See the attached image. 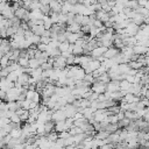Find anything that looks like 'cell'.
<instances>
[{"mask_svg":"<svg viewBox=\"0 0 149 149\" xmlns=\"http://www.w3.org/2000/svg\"><path fill=\"white\" fill-rule=\"evenodd\" d=\"M12 87H14V83L7 80L6 78H0V90H1V91L7 92V91H8L9 88H12Z\"/></svg>","mask_w":149,"mask_h":149,"instance_id":"1","label":"cell"},{"mask_svg":"<svg viewBox=\"0 0 149 149\" xmlns=\"http://www.w3.org/2000/svg\"><path fill=\"white\" fill-rule=\"evenodd\" d=\"M9 135H10L12 139L17 140V139L22 135V129H21V128H15V129H13V130L9 133Z\"/></svg>","mask_w":149,"mask_h":149,"instance_id":"2","label":"cell"},{"mask_svg":"<svg viewBox=\"0 0 149 149\" xmlns=\"http://www.w3.org/2000/svg\"><path fill=\"white\" fill-rule=\"evenodd\" d=\"M9 63H10V59H9V57H8L7 55H3V56L0 58V66H1L2 69L7 68Z\"/></svg>","mask_w":149,"mask_h":149,"instance_id":"3","label":"cell"},{"mask_svg":"<svg viewBox=\"0 0 149 149\" xmlns=\"http://www.w3.org/2000/svg\"><path fill=\"white\" fill-rule=\"evenodd\" d=\"M16 63L19 64V66H21V68L26 69V68H28V65H29V59H28V58H26V57H20V58H19V61H17Z\"/></svg>","mask_w":149,"mask_h":149,"instance_id":"4","label":"cell"},{"mask_svg":"<svg viewBox=\"0 0 149 149\" xmlns=\"http://www.w3.org/2000/svg\"><path fill=\"white\" fill-rule=\"evenodd\" d=\"M40 65H41V64H40L38 59H36V58H31V59H29V65H28V68H30L31 70L40 68Z\"/></svg>","mask_w":149,"mask_h":149,"instance_id":"5","label":"cell"},{"mask_svg":"<svg viewBox=\"0 0 149 149\" xmlns=\"http://www.w3.org/2000/svg\"><path fill=\"white\" fill-rule=\"evenodd\" d=\"M9 121H10L12 123H15V125H20V122H21L20 116H19L16 113H13V114H12V116L9 118Z\"/></svg>","mask_w":149,"mask_h":149,"instance_id":"6","label":"cell"},{"mask_svg":"<svg viewBox=\"0 0 149 149\" xmlns=\"http://www.w3.org/2000/svg\"><path fill=\"white\" fill-rule=\"evenodd\" d=\"M0 99L3 101V100H6V92L5 91H1L0 90Z\"/></svg>","mask_w":149,"mask_h":149,"instance_id":"7","label":"cell"}]
</instances>
